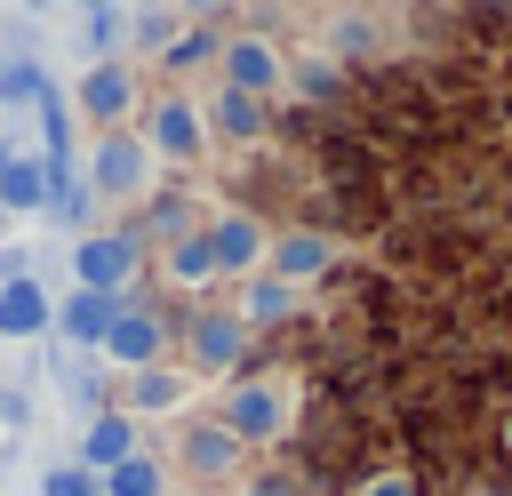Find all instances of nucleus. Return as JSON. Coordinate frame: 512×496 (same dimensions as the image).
I'll return each instance as SVG.
<instances>
[{"mask_svg":"<svg viewBox=\"0 0 512 496\" xmlns=\"http://www.w3.org/2000/svg\"><path fill=\"white\" fill-rule=\"evenodd\" d=\"M328 256H336V248H328V232H280V240H272V280H280V288L320 280V272H328Z\"/></svg>","mask_w":512,"mask_h":496,"instance_id":"f3484780","label":"nucleus"},{"mask_svg":"<svg viewBox=\"0 0 512 496\" xmlns=\"http://www.w3.org/2000/svg\"><path fill=\"white\" fill-rule=\"evenodd\" d=\"M216 64H224V88H240V96H256V104L288 80V64H280V48H272L264 32H232V40L216 48Z\"/></svg>","mask_w":512,"mask_h":496,"instance_id":"423d86ee","label":"nucleus"},{"mask_svg":"<svg viewBox=\"0 0 512 496\" xmlns=\"http://www.w3.org/2000/svg\"><path fill=\"white\" fill-rule=\"evenodd\" d=\"M328 32H336V56H376V24L368 16H328Z\"/></svg>","mask_w":512,"mask_h":496,"instance_id":"cd10ccee","label":"nucleus"},{"mask_svg":"<svg viewBox=\"0 0 512 496\" xmlns=\"http://www.w3.org/2000/svg\"><path fill=\"white\" fill-rule=\"evenodd\" d=\"M120 304H128V296H96V288H72V296H56V312H48V336H56V352H96Z\"/></svg>","mask_w":512,"mask_h":496,"instance_id":"0eeeda50","label":"nucleus"},{"mask_svg":"<svg viewBox=\"0 0 512 496\" xmlns=\"http://www.w3.org/2000/svg\"><path fill=\"white\" fill-rule=\"evenodd\" d=\"M80 184L104 192V200H152V152H144V136L136 128H104Z\"/></svg>","mask_w":512,"mask_h":496,"instance_id":"f257e3e1","label":"nucleus"},{"mask_svg":"<svg viewBox=\"0 0 512 496\" xmlns=\"http://www.w3.org/2000/svg\"><path fill=\"white\" fill-rule=\"evenodd\" d=\"M160 352H168V328H160L144 304H120V312H112V328H104V344H96V360H104V368H120V376L160 368Z\"/></svg>","mask_w":512,"mask_h":496,"instance_id":"20e7f679","label":"nucleus"},{"mask_svg":"<svg viewBox=\"0 0 512 496\" xmlns=\"http://www.w3.org/2000/svg\"><path fill=\"white\" fill-rule=\"evenodd\" d=\"M208 256H216V272H248V280H256V256H264L256 216H216V224H208Z\"/></svg>","mask_w":512,"mask_h":496,"instance_id":"dca6fc26","label":"nucleus"},{"mask_svg":"<svg viewBox=\"0 0 512 496\" xmlns=\"http://www.w3.org/2000/svg\"><path fill=\"white\" fill-rule=\"evenodd\" d=\"M168 280H176V288H208V280H216L208 232H176V240H168Z\"/></svg>","mask_w":512,"mask_h":496,"instance_id":"412c9836","label":"nucleus"},{"mask_svg":"<svg viewBox=\"0 0 512 496\" xmlns=\"http://www.w3.org/2000/svg\"><path fill=\"white\" fill-rule=\"evenodd\" d=\"M48 312H56V296H48V280H40V272L0 288V336H8V344H24V336H48Z\"/></svg>","mask_w":512,"mask_h":496,"instance_id":"ddd939ff","label":"nucleus"},{"mask_svg":"<svg viewBox=\"0 0 512 496\" xmlns=\"http://www.w3.org/2000/svg\"><path fill=\"white\" fill-rule=\"evenodd\" d=\"M176 32H184L176 8H128V48H168Z\"/></svg>","mask_w":512,"mask_h":496,"instance_id":"393cba45","label":"nucleus"},{"mask_svg":"<svg viewBox=\"0 0 512 496\" xmlns=\"http://www.w3.org/2000/svg\"><path fill=\"white\" fill-rule=\"evenodd\" d=\"M288 80H296L304 96H328V88H336V56H320V48H312V56H304V64L288 72Z\"/></svg>","mask_w":512,"mask_h":496,"instance_id":"c756f323","label":"nucleus"},{"mask_svg":"<svg viewBox=\"0 0 512 496\" xmlns=\"http://www.w3.org/2000/svg\"><path fill=\"white\" fill-rule=\"evenodd\" d=\"M72 96H80V112H88L96 128H120V120H128V104H136V72H128L120 56H112V64H88Z\"/></svg>","mask_w":512,"mask_h":496,"instance_id":"9d476101","label":"nucleus"},{"mask_svg":"<svg viewBox=\"0 0 512 496\" xmlns=\"http://www.w3.org/2000/svg\"><path fill=\"white\" fill-rule=\"evenodd\" d=\"M176 464H184L192 480H232V472H240V440H232L224 424H208V416H184V424H176Z\"/></svg>","mask_w":512,"mask_h":496,"instance_id":"6e6552de","label":"nucleus"},{"mask_svg":"<svg viewBox=\"0 0 512 496\" xmlns=\"http://www.w3.org/2000/svg\"><path fill=\"white\" fill-rule=\"evenodd\" d=\"M56 392H64V408L88 424V416H104V360L96 352H56Z\"/></svg>","mask_w":512,"mask_h":496,"instance_id":"4468645a","label":"nucleus"},{"mask_svg":"<svg viewBox=\"0 0 512 496\" xmlns=\"http://www.w3.org/2000/svg\"><path fill=\"white\" fill-rule=\"evenodd\" d=\"M72 32H80V48H88L96 64H112V56L128 48V8H80Z\"/></svg>","mask_w":512,"mask_h":496,"instance_id":"6ab92c4d","label":"nucleus"},{"mask_svg":"<svg viewBox=\"0 0 512 496\" xmlns=\"http://www.w3.org/2000/svg\"><path fill=\"white\" fill-rule=\"evenodd\" d=\"M184 392H192L184 368H136V376L120 384V416H128V424H136V416H168V408H184Z\"/></svg>","mask_w":512,"mask_h":496,"instance_id":"f8f14e48","label":"nucleus"},{"mask_svg":"<svg viewBox=\"0 0 512 496\" xmlns=\"http://www.w3.org/2000/svg\"><path fill=\"white\" fill-rule=\"evenodd\" d=\"M136 232H80L72 240V288H96V296H128L136 280Z\"/></svg>","mask_w":512,"mask_h":496,"instance_id":"f03ea898","label":"nucleus"},{"mask_svg":"<svg viewBox=\"0 0 512 496\" xmlns=\"http://www.w3.org/2000/svg\"><path fill=\"white\" fill-rule=\"evenodd\" d=\"M88 200H96V192H88L80 176H56V168H48V200H40V216H48V224L80 232V224H88Z\"/></svg>","mask_w":512,"mask_h":496,"instance_id":"b1692460","label":"nucleus"},{"mask_svg":"<svg viewBox=\"0 0 512 496\" xmlns=\"http://www.w3.org/2000/svg\"><path fill=\"white\" fill-rule=\"evenodd\" d=\"M96 496H168V472H160V464L136 448L128 464H112V472L96 480Z\"/></svg>","mask_w":512,"mask_h":496,"instance_id":"4be33fe9","label":"nucleus"},{"mask_svg":"<svg viewBox=\"0 0 512 496\" xmlns=\"http://www.w3.org/2000/svg\"><path fill=\"white\" fill-rule=\"evenodd\" d=\"M0 104H56V88H48V72H40V64H24V56H16V64L0 72Z\"/></svg>","mask_w":512,"mask_h":496,"instance_id":"a878e982","label":"nucleus"},{"mask_svg":"<svg viewBox=\"0 0 512 496\" xmlns=\"http://www.w3.org/2000/svg\"><path fill=\"white\" fill-rule=\"evenodd\" d=\"M40 496H96V472H80V464H48V472H40Z\"/></svg>","mask_w":512,"mask_h":496,"instance_id":"c85d7f7f","label":"nucleus"},{"mask_svg":"<svg viewBox=\"0 0 512 496\" xmlns=\"http://www.w3.org/2000/svg\"><path fill=\"white\" fill-rule=\"evenodd\" d=\"M144 232H152V240H176V232H192V208L168 192V200H152V208H144ZM144 232H136V248H144Z\"/></svg>","mask_w":512,"mask_h":496,"instance_id":"bb28decb","label":"nucleus"},{"mask_svg":"<svg viewBox=\"0 0 512 496\" xmlns=\"http://www.w3.org/2000/svg\"><path fill=\"white\" fill-rule=\"evenodd\" d=\"M200 144H208V128H200V104L192 96L152 104V120H144V152L152 160H200Z\"/></svg>","mask_w":512,"mask_h":496,"instance_id":"1a4fd4ad","label":"nucleus"},{"mask_svg":"<svg viewBox=\"0 0 512 496\" xmlns=\"http://www.w3.org/2000/svg\"><path fill=\"white\" fill-rule=\"evenodd\" d=\"M0 232H8V208H0Z\"/></svg>","mask_w":512,"mask_h":496,"instance_id":"2f4dec72","label":"nucleus"},{"mask_svg":"<svg viewBox=\"0 0 512 496\" xmlns=\"http://www.w3.org/2000/svg\"><path fill=\"white\" fill-rule=\"evenodd\" d=\"M288 312H296V288H280V280L264 272V280L240 288V312H232V320H240V328H280Z\"/></svg>","mask_w":512,"mask_h":496,"instance_id":"aec40b11","label":"nucleus"},{"mask_svg":"<svg viewBox=\"0 0 512 496\" xmlns=\"http://www.w3.org/2000/svg\"><path fill=\"white\" fill-rule=\"evenodd\" d=\"M40 200H48V160L40 152H8L0 160V208L8 216H40Z\"/></svg>","mask_w":512,"mask_h":496,"instance_id":"a211bd4d","label":"nucleus"},{"mask_svg":"<svg viewBox=\"0 0 512 496\" xmlns=\"http://www.w3.org/2000/svg\"><path fill=\"white\" fill-rule=\"evenodd\" d=\"M200 128H216L224 144H256V136H264V104L240 96V88H216V96L200 104Z\"/></svg>","mask_w":512,"mask_h":496,"instance_id":"2eb2a0df","label":"nucleus"},{"mask_svg":"<svg viewBox=\"0 0 512 496\" xmlns=\"http://www.w3.org/2000/svg\"><path fill=\"white\" fill-rule=\"evenodd\" d=\"M248 360V328L232 312H192L184 320V376H232Z\"/></svg>","mask_w":512,"mask_h":496,"instance_id":"7ed1b4c3","label":"nucleus"},{"mask_svg":"<svg viewBox=\"0 0 512 496\" xmlns=\"http://www.w3.org/2000/svg\"><path fill=\"white\" fill-rule=\"evenodd\" d=\"M360 496H416V488H408V480H400V472H376V480H368V488H360Z\"/></svg>","mask_w":512,"mask_h":496,"instance_id":"7c9ffc66","label":"nucleus"},{"mask_svg":"<svg viewBox=\"0 0 512 496\" xmlns=\"http://www.w3.org/2000/svg\"><path fill=\"white\" fill-rule=\"evenodd\" d=\"M136 448H144V440H136V424H128L120 408H104V416L80 424V472H96V480H104L112 464H128Z\"/></svg>","mask_w":512,"mask_h":496,"instance_id":"9b49d317","label":"nucleus"},{"mask_svg":"<svg viewBox=\"0 0 512 496\" xmlns=\"http://www.w3.org/2000/svg\"><path fill=\"white\" fill-rule=\"evenodd\" d=\"M216 424H224L240 448H248V440H272V432L288 424V392H280L272 376H240V384L224 392V416H216Z\"/></svg>","mask_w":512,"mask_h":496,"instance_id":"39448f33","label":"nucleus"},{"mask_svg":"<svg viewBox=\"0 0 512 496\" xmlns=\"http://www.w3.org/2000/svg\"><path fill=\"white\" fill-rule=\"evenodd\" d=\"M216 48H224V32H216V24H192V16H184V32H176V40L160 48V56H168V72H200V64H216Z\"/></svg>","mask_w":512,"mask_h":496,"instance_id":"5701e85b","label":"nucleus"}]
</instances>
